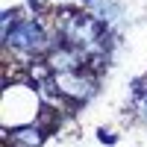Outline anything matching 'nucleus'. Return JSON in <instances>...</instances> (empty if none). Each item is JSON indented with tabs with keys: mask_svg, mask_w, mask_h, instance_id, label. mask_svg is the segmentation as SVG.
<instances>
[{
	"mask_svg": "<svg viewBox=\"0 0 147 147\" xmlns=\"http://www.w3.org/2000/svg\"><path fill=\"white\" fill-rule=\"evenodd\" d=\"M44 109V100L38 88L30 80H15L3 82V100H0V112H3V129H18L35 124Z\"/></svg>",
	"mask_w": 147,
	"mask_h": 147,
	"instance_id": "f257e3e1",
	"label": "nucleus"
},
{
	"mask_svg": "<svg viewBox=\"0 0 147 147\" xmlns=\"http://www.w3.org/2000/svg\"><path fill=\"white\" fill-rule=\"evenodd\" d=\"M94 138H97V144H103V147H118L121 144V132L112 129V127H97Z\"/></svg>",
	"mask_w": 147,
	"mask_h": 147,
	"instance_id": "7ed1b4c3",
	"label": "nucleus"
},
{
	"mask_svg": "<svg viewBox=\"0 0 147 147\" xmlns=\"http://www.w3.org/2000/svg\"><path fill=\"white\" fill-rule=\"evenodd\" d=\"M47 132L44 127L35 121V124L18 127V129H3V147H44L47 144Z\"/></svg>",
	"mask_w": 147,
	"mask_h": 147,
	"instance_id": "f03ea898",
	"label": "nucleus"
},
{
	"mask_svg": "<svg viewBox=\"0 0 147 147\" xmlns=\"http://www.w3.org/2000/svg\"><path fill=\"white\" fill-rule=\"evenodd\" d=\"M47 3H56V0H47Z\"/></svg>",
	"mask_w": 147,
	"mask_h": 147,
	"instance_id": "39448f33",
	"label": "nucleus"
},
{
	"mask_svg": "<svg viewBox=\"0 0 147 147\" xmlns=\"http://www.w3.org/2000/svg\"><path fill=\"white\" fill-rule=\"evenodd\" d=\"M77 3H80V6H85V9H91V6L97 3V0H77Z\"/></svg>",
	"mask_w": 147,
	"mask_h": 147,
	"instance_id": "20e7f679",
	"label": "nucleus"
}]
</instances>
